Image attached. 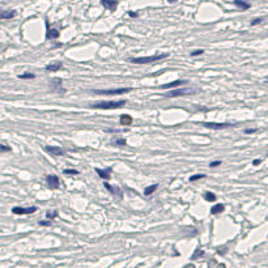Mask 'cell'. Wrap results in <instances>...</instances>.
Here are the masks:
<instances>
[{"mask_svg":"<svg viewBox=\"0 0 268 268\" xmlns=\"http://www.w3.org/2000/svg\"><path fill=\"white\" fill-rule=\"evenodd\" d=\"M169 58V54H154L152 56H141V58H129L128 60L131 63H135V64H149V63H156L158 60H162V59Z\"/></svg>","mask_w":268,"mask_h":268,"instance_id":"1","label":"cell"},{"mask_svg":"<svg viewBox=\"0 0 268 268\" xmlns=\"http://www.w3.org/2000/svg\"><path fill=\"white\" fill-rule=\"evenodd\" d=\"M126 103H127L126 99H122V101H103V102H98V103H93V105H90V107L101 109V110H115V109L123 107Z\"/></svg>","mask_w":268,"mask_h":268,"instance_id":"2","label":"cell"},{"mask_svg":"<svg viewBox=\"0 0 268 268\" xmlns=\"http://www.w3.org/2000/svg\"><path fill=\"white\" fill-rule=\"evenodd\" d=\"M131 88H119V89H96L93 90V93L96 94H102V96H115V94H126V93L131 92Z\"/></svg>","mask_w":268,"mask_h":268,"instance_id":"3","label":"cell"},{"mask_svg":"<svg viewBox=\"0 0 268 268\" xmlns=\"http://www.w3.org/2000/svg\"><path fill=\"white\" fill-rule=\"evenodd\" d=\"M38 208L35 205L33 207H13L12 208V212L15 213V215H31V213H34L35 211H37Z\"/></svg>","mask_w":268,"mask_h":268,"instance_id":"4","label":"cell"},{"mask_svg":"<svg viewBox=\"0 0 268 268\" xmlns=\"http://www.w3.org/2000/svg\"><path fill=\"white\" fill-rule=\"evenodd\" d=\"M195 93V89H190V88H186V89H175V90H170L166 93L167 97H182L186 94H192Z\"/></svg>","mask_w":268,"mask_h":268,"instance_id":"5","label":"cell"},{"mask_svg":"<svg viewBox=\"0 0 268 268\" xmlns=\"http://www.w3.org/2000/svg\"><path fill=\"white\" fill-rule=\"evenodd\" d=\"M45 151H46L49 154L54 156V157L64 156V154L67 153V152H65L63 148H60V147H51V145H46V147H45Z\"/></svg>","mask_w":268,"mask_h":268,"instance_id":"6","label":"cell"},{"mask_svg":"<svg viewBox=\"0 0 268 268\" xmlns=\"http://www.w3.org/2000/svg\"><path fill=\"white\" fill-rule=\"evenodd\" d=\"M46 182H47L49 188H51V190H58L59 186H60L58 175H53V174H50V175L46 177Z\"/></svg>","mask_w":268,"mask_h":268,"instance_id":"7","label":"cell"},{"mask_svg":"<svg viewBox=\"0 0 268 268\" xmlns=\"http://www.w3.org/2000/svg\"><path fill=\"white\" fill-rule=\"evenodd\" d=\"M204 127H207V128L209 129H224V128H229V127H234V124L231 123H212V122H209V123H203Z\"/></svg>","mask_w":268,"mask_h":268,"instance_id":"8","label":"cell"},{"mask_svg":"<svg viewBox=\"0 0 268 268\" xmlns=\"http://www.w3.org/2000/svg\"><path fill=\"white\" fill-rule=\"evenodd\" d=\"M105 188L109 192H111L113 195H115V196H118L119 199H123V191L120 190L119 187H117V186H111V185H109L107 182H105Z\"/></svg>","mask_w":268,"mask_h":268,"instance_id":"9","label":"cell"},{"mask_svg":"<svg viewBox=\"0 0 268 268\" xmlns=\"http://www.w3.org/2000/svg\"><path fill=\"white\" fill-rule=\"evenodd\" d=\"M46 28H47L46 39H56V38H59L60 33H59L56 29H51V28H50V24H49V21H47V20H46Z\"/></svg>","mask_w":268,"mask_h":268,"instance_id":"10","label":"cell"},{"mask_svg":"<svg viewBox=\"0 0 268 268\" xmlns=\"http://www.w3.org/2000/svg\"><path fill=\"white\" fill-rule=\"evenodd\" d=\"M96 171L99 175V178H102L103 181H107V179H110V174H111V171H113V167H106V169L96 167Z\"/></svg>","mask_w":268,"mask_h":268,"instance_id":"11","label":"cell"},{"mask_svg":"<svg viewBox=\"0 0 268 268\" xmlns=\"http://www.w3.org/2000/svg\"><path fill=\"white\" fill-rule=\"evenodd\" d=\"M183 84H187L186 80H175V81H171L169 84H163L161 85V89H171V88H178V86L183 85Z\"/></svg>","mask_w":268,"mask_h":268,"instance_id":"12","label":"cell"},{"mask_svg":"<svg viewBox=\"0 0 268 268\" xmlns=\"http://www.w3.org/2000/svg\"><path fill=\"white\" fill-rule=\"evenodd\" d=\"M62 67H63V64L60 62H54V63H50V64L46 65V71L56 72V71H59Z\"/></svg>","mask_w":268,"mask_h":268,"instance_id":"13","label":"cell"},{"mask_svg":"<svg viewBox=\"0 0 268 268\" xmlns=\"http://www.w3.org/2000/svg\"><path fill=\"white\" fill-rule=\"evenodd\" d=\"M233 4L235 7H238V8H241V11H247L249 8H251V4L246 3V1H242V0H234Z\"/></svg>","mask_w":268,"mask_h":268,"instance_id":"14","label":"cell"},{"mask_svg":"<svg viewBox=\"0 0 268 268\" xmlns=\"http://www.w3.org/2000/svg\"><path fill=\"white\" fill-rule=\"evenodd\" d=\"M120 124L122 126H131L132 124V117L128 114H124V115H120V119H119Z\"/></svg>","mask_w":268,"mask_h":268,"instance_id":"15","label":"cell"},{"mask_svg":"<svg viewBox=\"0 0 268 268\" xmlns=\"http://www.w3.org/2000/svg\"><path fill=\"white\" fill-rule=\"evenodd\" d=\"M16 15H17V12H16V11H3V12L0 13V19H1V20L13 19V17H16Z\"/></svg>","mask_w":268,"mask_h":268,"instance_id":"16","label":"cell"},{"mask_svg":"<svg viewBox=\"0 0 268 268\" xmlns=\"http://www.w3.org/2000/svg\"><path fill=\"white\" fill-rule=\"evenodd\" d=\"M101 4L106 8H109L110 11H115V8L118 7V1H109V0H102Z\"/></svg>","mask_w":268,"mask_h":268,"instance_id":"17","label":"cell"},{"mask_svg":"<svg viewBox=\"0 0 268 268\" xmlns=\"http://www.w3.org/2000/svg\"><path fill=\"white\" fill-rule=\"evenodd\" d=\"M224 209H225V205H224V204H216V205H213L212 208H211V213H212V215H217V213L224 212Z\"/></svg>","mask_w":268,"mask_h":268,"instance_id":"18","label":"cell"},{"mask_svg":"<svg viewBox=\"0 0 268 268\" xmlns=\"http://www.w3.org/2000/svg\"><path fill=\"white\" fill-rule=\"evenodd\" d=\"M158 188V185H152V186H148V187L145 188V191H144V195L145 196H149V195H152L156 190Z\"/></svg>","mask_w":268,"mask_h":268,"instance_id":"19","label":"cell"},{"mask_svg":"<svg viewBox=\"0 0 268 268\" xmlns=\"http://www.w3.org/2000/svg\"><path fill=\"white\" fill-rule=\"evenodd\" d=\"M34 77H35V75L30 73V72H25V73L19 75V79H21V80H31V79H34Z\"/></svg>","mask_w":268,"mask_h":268,"instance_id":"20","label":"cell"},{"mask_svg":"<svg viewBox=\"0 0 268 268\" xmlns=\"http://www.w3.org/2000/svg\"><path fill=\"white\" fill-rule=\"evenodd\" d=\"M56 216H58V211L56 209H54V211H47L46 212V219L47 220H54V219H56Z\"/></svg>","mask_w":268,"mask_h":268,"instance_id":"21","label":"cell"},{"mask_svg":"<svg viewBox=\"0 0 268 268\" xmlns=\"http://www.w3.org/2000/svg\"><path fill=\"white\" fill-rule=\"evenodd\" d=\"M204 199H205L207 201H215L216 200V195L213 194V192L207 191V192H204Z\"/></svg>","mask_w":268,"mask_h":268,"instance_id":"22","label":"cell"},{"mask_svg":"<svg viewBox=\"0 0 268 268\" xmlns=\"http://www.w3.org/2000/svg\"><path fill=\"white\" fill-rule=\"evenodd\" d=\"M203 255H204V251H203V250L196 249V251H195L194 255L191 256V259H192V260H195V259H197V258H201Z\"/></svg>","mask_w":268,"mask_h":268,"instance_id":"23","label":"cell"},{"mask_svg":"<svg viewBox=\"0 0 268 268\" xmlns=\"http://www.w3.org/2000/svg\"><path fill=\"white\" fill-rule=\"evenodd\" d=\"M113 144L115 145V147H123V145L127 144L126 139H115L114 141H113Z\"/></svg>","mask_w":268,"mask_h":268,"instance_id":"24","label":"cell"},{"mask_svg":"<svg viewBox=\"0 0 268 268\" xmlns=\"http://www.w3.org/2000/svg\"><path fill=\"white\" fill-rule=\"evenodd\" d=\"M201 178H205V174H195V175L190 177V182H195V181H199Z\"/></svg>","mask_w":268,"mask_h":268,"instance_id":"25","label":"cell"},{"mask_svg":"<svg viewBox=\"0 0 268 268\" xmlns=\"http://www.w3.org/2000/svg\"><path fill=\"white\" fill-rule=\"evenodd\" d=\"M263 21H264V19H262V17H256V19H254L253 21L250 22V24H251V26H255V25H259V24H262Z\"/></svg>","mask_w":268,"mask_h":268,"instance_id":"26","label":"cell"},{"mask_svg":"<svg viewBox=\"0 0 268 268\" xmlns=\"http://www.w3.org/2000/svg\"><path fill=\"white\" fill-rule=\"evenodd\" d=\"M63 173H64V174H68V175H77V174H79V171L75 169H65Z\"/></svg>","mask_w":268,"mask_h":268,"instance_id":"27","label":"cell"},{"mask_svg":"<svg viewBox=\"0 0 268 268\" xmlns=\"http://www.w3.org/2000/svg\"><path fill=\"white\" fill-rule=\"evenodd\" d=\"M201 54H204V50H201V49L194 50V51L191 53V56H199V55H201Z\"/></svg>","mask_w":268,"mask_h":268,"instance_id":"28","label":"cell"},{"mask_svg":"<svg viewBox=\"0 0 268 268\" xmlns=\"http://www.w3.org/2000/svg\"><path fill=\"white\" fill-rule=\"evenodd\" d=\"M221 165V161H212V162L209 163V167H217V166H220Z\"/></svg>","mask_w":268,"mask_h":268,"instance_id":"29","label":"cell"},{"mask_svg":"<svg viewBox=\"0 0 268 268\" xmlns=\"http://www.w3.org/2000/svg\"><path fill=\"white\" fill-rule=\"evenodd\" d=\"M38 224H39L41 226H50L51 225V221H50V220H47V221H42V220H41Z\"/></svg>","mask_w":268,"mask_h":268,"instance_id":"30","label":"cell"},{"mask_svg":"<svg viewBox=\"0 0 268 268\" xmlns=\"http://www.w3.org/2000/svg\"><path fill=\"white\" fill-rule=\"evenodd\" d=\"M258 129L256 128H246L245 129V133H247V135H250V133H255Z\"/></svg>","mask_w":268,"mask_h":268,"instance_id":"31","label":"cell"},{"mask_svg":"<svg viewBox=\"0 0 268 268\" xmlns=\"http://www.w3.org/2000/svg\"><path fill=\"white\" fill-rule=\"evenodd\" d=\"M0 149H1V152H11V148L7 145H0Z\"/></svg>","mask_w":268,"mask_h":268,"instance_id":"32","label":"cell"},{"mask_svg":"<svg viewBox=\"0 0 268 268\" xmlns=\"http://www.w3.org/2000/svg\"><path fill=\"white\" fill-rule=\"evenodd\" d=\"M260 162H262V160H254L253 165H254V166H258V165H259V163H260Z\"/></svg>","mask_w":268,"mask_h":268,"instance_id":"33","label":"cell"},{"mask_svg":"<svg viewBox=\"0 0 268 268\" xmlns=\"http://www.w3.org/2000/svg\"><path fill=\"white\" fill-rule=\"evenodd\" d=\"M128 16H129V17H137V13H135V12H128Z\"/></svg>","mask_w":268,"mask_h":268,"instance_id":"34","label":"cell"},{"mask_svg":"<svg viewBox=\"0 0 268 268\" xmlns=\"http://www.w3.org/2000/svg\"><path fill=\"white\" fill-rule=\"evenodd\" d=\"M213 268H225V265L224 264H216V267H213Z\"/></svg>","mask_w":268,"mask_h":268,"instance_id":"35","label":"cell"},{"mask_svg":"<svg viewBox=\"0 0 268 268\" xmlns=\"http://www.w3.org/2000/svg\"><path fill=\"white\" fill-rule=\"evenodd\" d=\"M267 84H268V77H267Z\"/></svg>","mask_w":268,"mask_h":268,"instance_id":"36","label":"cell"}]
</instances>
